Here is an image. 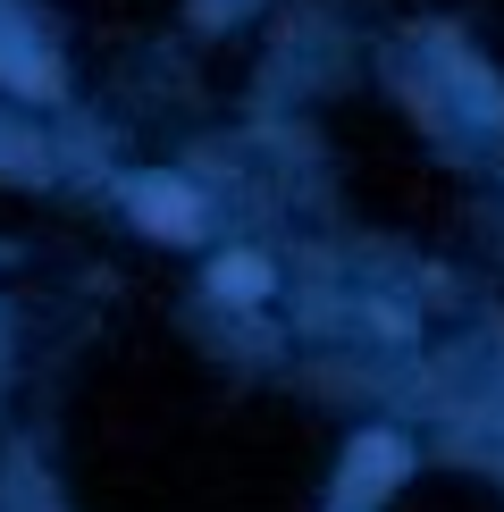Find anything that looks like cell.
<instances>
[{
    "mask_svg": "<svg viewBox=\"0 0 504 512\" xmlns=\"http://www.w3.org/2000/svg\"><path fill=\"white\" fill-rule=\"evenodd\" d=\"M219 286H227V294H261V269H252V261H227Z\"/></svg>",
    "mask_w": 504,
    "mask_h": 512,
    "instance_id": "cell-1",
    "label": "cell"
}]
</instances>
